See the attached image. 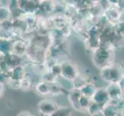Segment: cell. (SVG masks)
<instances>
[{
  "mask_svg": "<svg viewBox=\"0 0 124 116\" xmlns=\"http://www.w3.org/2000/svg\"><path fill=\"white\" fill-rule=\"evenodd\" d=\"M81 94V93L80 89L78 87H74L72 90L68 93V95L70 104H71L72 107L78 111H81L79 106V98Z\"/></svg>",
  "mask_w": 124,
  "mask_h": 116,
  "instance_id": "cell-7",
  "label": "cell"
},
{
  "mask_svg": "<svg viewBox=\"0 0 124 116\" xmlns=\"http://www.w3.org/2000/svg\"><path fill=\"white\" fill-rule=\"evenodd\" d=\"M100 77L108 84L121 83L124 78L122 70L113 64L100 69Z\"/></svg>",
  "mask_w": 124,
  "mask_h": 116,
  "instance_id": "cell-2",
  "label": "cell"
},
{
  "mask_svg": "<svg viewBox=\"0 0 124 116\" xmlns=\"http://www.w3.org/2000/svg\"><path fill=\"white\" fill-rule=\"evenodd\" d=\"M91 101L92 102L101 104V105H105L108 101V94L106 87H100L96 88L94 94L91 97Z\"/></svg>",
  "mask_w": 124,
  "mask_h": 116,
  "instance_id": "cell-6",
  "label": "cell"
},
{
  "mask_svg": "<svg viewBox=\"0 0 124 116\" xmlns=\"http://www.w3.org/2000/svg\"><path fill=\"white\" fill-rule=\"evenodd\" d=\"M79 76V71L76 65L71 61H64L61 63V73L64 80L68 81H75Z\"/></svg>",
  "mask_w": 124,
  "mask_h": 116,
  "instance_id": "cell-3",
  "label": "cell"
},
{
  "mask_svg": "<svg viewBox=\"0 0 124 116\" xmlns=\"http://www.w3.org/2000/svg\"><path fill=\"white\" fill-rule=\"evenodd\" d=\"M18 116H33V115H31L28 111H22L18 115Z\"/></svg>",
  "mask_w": 124,
  "mask_h": 116,
  "instance_id": "cell-15",
  "label": "cell"
},
{
  "mask_svg": "<svg viewBox=\"0 0 124 116\" xmlns=\"http://www.w3.org/2000/svg\"><path fill=\"white\" fill-rule=\"evenodd\" d=\"M92 102L91 98L86 97L83 94H81L80 98H79V106L81 110H86L88 109V108L90 105V104Z\"/></svg>",
  "mask_w": 124,
  "mask_h": 116,
  "instance_id": "cell-13",
  "label": "cell"
},
{
  "mask_svg": "<svg viewBox=\"0 0 124 116\" xmlns=\"http://www.w3.org/2000/svg\"><path fill=\"white\" fill-rule=\"evenodd\" d=\"M101 114L102 115V116H119L120 113L118 108L106 103L102 108Z\"/></svg>",
  "mask_w": 124,
  "mask_h": 116,
  "instance_id": "cell-8",
  "label": "cell"
},
{
  "mask_svg": "<svg viewBox=\"0 0 124 116\" xmlns=\"http://www.w3.org/2000/svg\"><path fill=\"white\" fill-rule=\"evenodd\" d=\"M109 100L119 101L123 98L124 95V88L121 85V83L109 84V85L106 87Z\"/></svg>",
  "mask_w": 124,
  "mask_h": 116,
  "instance_id": "cell-5",
  "label": "cell"
},
{
  "mask_svg": "<svg viewBox=\"0 0 124 116\" xmlns=\"http://www.w3.org/2000/svg\"><path fill=\"white\" fill-rule=\"evenodd\" d=\"M72 111L68 107H58L57 109L50 116H71Z\"/></svg>",
  "mask_w": 124,
  "mask_h": 116,
  "instance_id": "cell-12",
  "label": "cell"
},
{
  "mask_svg": "<svg viewBox=\"0 0 124 116\" xmlns=\"http://www.w3.org/2000/svg\"><path fill=\"white\" fill-rule=\"evenodd\" d=\"M3 91H4V87H3V84L0 83V98L2 97L3 94Z\"/></svg>",
  "mask_w": 124,
  "mask_h": 116,
  "instance_id": "cell-16",
  "label": "cell"
},
{
  "mask_svg": "<svg viewBox=\"0 0 124 116\" xmlns=\"http://www.w3.org/2000/svg\"><path fill=\"white\" fill-rule=\"evenodd\" d=\"M89 116H93V115H89Z\"/></svg>",
  "mask_w": 124,
  "mask_h": 116,
  "instance_id": "cell-17",
  "label": "cell"
},
{
  "mask_svg": "<svg viewBox=\"0 0 124 116\" xmlns=\"http://www.w3.org/2000/svg\"><path fill=\"white\" fill-rule=\"evenodd\" d=\"M32 86V81L29 78V77H25L20 80V84H19V88L22 89L23 91H28L30 89Z\"/></svg>",
  "mask_w": 124,
  "mask_h": 116,
  "instance_id": "cell-14",
  "label": "cell"
},
{
  "mask_svg": "<svg viewBox=\"0 0 124 116\" xmlns=\"http://www.w3.org/2000/svg\"><path fill=\"white\" fill-rule=\"evenodd\" d=\"M59 107L57 102L52 100L45 99L39 102L37 105V109L39 113L44 116H50Z\"/></svg>",
  "mask_w": 124,
  "mask_h": 116,
  "instance_id": "cell-4",
  "label": "cell"
},
{
  "mask_svg": "<svg viewBox=\"0 0 124 116\" xmlns=\"http://www.w3.org/2000/svg\"><path fill=\"white\" fill-rule=\"evenodd\" d=\"M79 89L81 91V94L91 98V97L92 96V94H94V92L96 90V87L95 86V84H93L92 83L85 82Z\"/></svg>",
  "mask_w": 124,
  "mask_h": 116,
  "instance_id": "cell-10",
  "label": "cell"
},
{
  "mask_svg": "<svg viewBox=\"0 0 124 116\" xmlns=\"http://www.w3.org/2000/svg\"><path fill=\"white\" fill-rule=\"evenodd\" d=\"M113 59V50L110 46L101 45L99 48L93 52L92 60L99 69H102L112 65Z\"/></svg>",
  "mask_w": 124,
  "mask_h": 116,
  "instance_id": "cell-1",
  "label": "cell"
},
{
  "mask_svg": "<svg viewBox=\"0 0 124 116\" xmlns=\"http://www.w3.org/2000/svg\"><path fill=\"white\" fill-rule=\"evenodd\" d=\"M104 107V105H101V104H96L94 102H91L90 105L88 108L87 111L88 112L89 115H98L99 114H101V111L102 110V108Z\"/></svg>",
  "mask_w": 124,
  "mask_h": 116,
  "instance_id": "cell-11",
  "label": "cell"
},
{
  "mask_svg": "<svg viewBox=\"0 0 124 116\" xmlns=\"http://www.w3.org/2000/svg\"><path fill=\"white\" fill-rule=\"evenodd\" d=\"M36 91L41 95H49L50 94V83L45 82L44 80L40 81L35 86Z\"/></svg>",
  "mask_w": 124,
  "mask_h": 116,
  "instance_id": "cell-9",
  "label": "cell"
}]
</instances>
